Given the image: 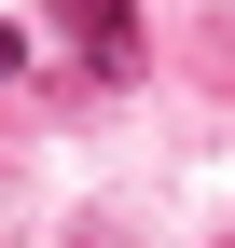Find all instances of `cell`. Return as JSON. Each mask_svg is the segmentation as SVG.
I'll use <instances>...</instances> for the list:
<instances>
[{"label": "cell", "mask_w": 235, "mask_h": 248, "mask_svg": "<svg viewBox=\"0 0 235 248\" xmlns=\"http://www.w3.org/2000/svg\"><path fill=\"white\" fill-rule=\"evenodd\" d=\"M55 28H69V55H83V83H138V0H55Z\"/></svg>", "instance_id": "1"}]
</instances>
